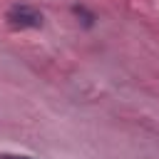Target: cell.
Returning <instances> with one entry per match:
<instances>
[{
	"instance_id": "6da1fadb",
	"label": "cell",
	"mask_w": 159,
	"mask_h": 159,
	"mask_svg": "<svg viewBox=\"0 0 159 159\" xmlns=\"http://www.w3.org/2000/svg\"><path fill=\"white\" fill-rule=\"evenodd\" d=\"M7 25L10 27H40L42 25V12H37L30 5H12L7 10Z\"/></svg>"
},
{
	"instance_id": "7a4b0ae2",
	"label": "cell",
	"mask_w": 159,
	"mask_h": 159,
	"mask_svg": "<svg viewBox=\"0 0 159 159\" xmlns=\"http://www.w3.org/2000/svg\"><path fill=\"white\" fill-rule=\"evenodd\" d=\"M0 159H32V157H25V154H0Z\"/></svg>"
}]
</instances>
